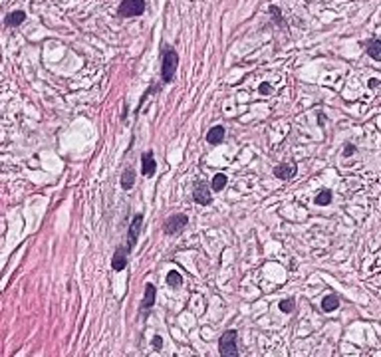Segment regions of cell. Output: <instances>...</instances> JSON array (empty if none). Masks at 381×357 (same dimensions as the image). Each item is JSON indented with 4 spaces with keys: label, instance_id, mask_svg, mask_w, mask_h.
I'll return each mask as SVG.
<instances>
[{
    "label": "cell",
    "instance_id": "10",
    "mask_svg": "<svg viewBox=\"0 0 381 357\" xmlns=\"http://www.w3.org/2000/svg\"><path fill=\"white\" fill-rule=\"evenodd\" d=\"M222 139H224V127H222V125H215V127L209 129V133H207V141H209L211 145L222 143Z\"/></svg>",
    "mask_w": 381,
    "mask_h": 357
},
{
    "label": "cell",
    "instance_id": "7",
    "mask_svg": "<svg viewBox=\"0 0 381 357\" xmlns=\"http://www.w3.org/2000/svg\"><path fill=\"white\" fill-rule=\"evenodd\" d=\"M141 171L145 177H153L155 171H157V163H155V157H153V151H145L141 155Z\"/></svg>",
    "mask_w": 381,
    "mask_h": 357
},
{
    "label": "cell",
    "instance_id": "16",
    "mask_svg": "<svg viewBox=\"0 0 381 357\" xmlns=\"http://www.w3.org/2000/svg\"><path fill=\"white\" fill-rule=\"evenodd\" d=\"M167 284H169L171 288H179V286L183 284V276H181L179 272H175V270H173V272H169V274H167Z\"/></svg>",
    "mask_w": 381,
    "mask_h": 357
},
{
    "label": "cell",
    "instance_id": "1",
    "mask_svg": "<svg viewBox=\"0 0 381 357\" xmlns=\"http://www.w3.org/2000/svg\"><path fill=\"white\" fill-rule=\"evenodd\" d=\"M177 66H179V56H177V52L171 50V48H165L163 66H161V76H163L165 84H171V82H173L175 72H177Z\"/></svg>",
    "mask_w": 381,
    "mask_h": 357
},
{
    "label": "cell",
    "instance_id": "8",
    "mask_svg": "<svg viewBox=\"0 0 381 357\" xmlns=\"http://www.w3.org/2000/svg\"><path fill=\"white\" fill-rule=\"evenodd\" d=\"M141 226H143V214H137V216L133 218L131 226H129V244H127V248H129V250L135 246L137 236H139V232H141Z\"/></svg>",
    "mask_w": 381,
    "mask_h": 357
},
{
    "label": "cell",
    "instance_id": "4",
    "mask_svg": "<svg viewBox=\"0 0 381 357\" xmlns=\"http://www.w3.org/2000/svg\"><path fill=\"white\" fill-rule=\"evenodd\" d=\"M187 222H189V218L185 216V214H175V216H169L167 220H165V234H177V232H181L185 226H187Z\"/></svg>",
    "mask_w": 381,
    "mask_h": 357
},
{
    "label": "cell",
    "instance_id": "21",
    "mask_svg": "<svg viewBox=\"0 0 381 357\" xmlns=\"http://www.w3.org/2000/svg\"><path fill=\"white\" fill-rule=\"evenodd\" d=\"M153 347H155V349H161V347H163V339H161L159 335L153 337Z\"/></svg>",
    "mask_w": 381,
    "mask_h": 357
},
{
    "label": "cell",
    "instance_id": "5",
    "mask_svg": "<svg viewBox=\"0 0 381 357\" xmlns=\"http://www.w3.org/2000/svg\"><path fill=\"white\" fill-rule=\"evenodd\" d=\"M193 199H195V203L203 204V206H207V204L213 203V199H211V191L207 189V185H205V183H195V189H193Z\"/></svg>",
    "mask_w": 381,
    "mask_h": 357
},
{
    "label": "cell",
    "instance_id": "6",
    "mask_svg": "<svg viewBox=\"0 0 381 357\" xmlns=\"http://www.w3.org/2000/svg\"><path fill=\"white\" fill-rule=\"evenodd\" d=\"M131 250L127 248V246H119L117 250H115V254L111 258V268L115 270V272H121V270H125V266H127V254H129Z\"/></svg>",
    "mask_w": 381,
    "mask_h": 357
},
{
    "label": "cell",
    "instance_id": "22",
    "mask_svg": "<svg viewBox=\"0 0 381 357\" xmlns=\"http://www.w3.org/2000/svg\"><path fill=\"white\" fill-rule=\"evenodd\" d=\"M353 153H355V145H345V149H343V155H345V157H351Z\"/></svg>",
    "mask_w": 381,
    "mask_h": 357
},
{
    "label": "cell",
    "instance_id": "19",
    "mask_svg": "<svg viewBox=\"0 0 381 357\" xmlns=\"http://www.w3.org/2000/svg\"><path fill=\"white\" fill-rule=\"evenodd\" d=\"M280 309H282L284 313H292V311H294V300H292V298L282 300V302H280Z\"/></svg>",
    "mask_w": 381,
    "mask_h": 357
},
{
    "label": "cell",
    "instance_id": "9",
    "mask_svg": "<svg viewBox=\"0 0 381 357\" xmlns=\"http://www.w3.org/2000/svg\"><path fill=\"white\" fill-rule=\"evenodd\" d=\"M296 173H298V169H296L294 163H282V165H278V167L274 169V175H276L278 179H292Z\"/></svg>",
    "mask_w": 381,
    "mask_h": 357
},
{
    "label": "cell",
    "instance_id": "3",
    "mask_svg": "<svg viewBox=\"0 0 381 357\" xmlns=\"http://www.w3.org/2000/svg\"><path fill=\"white\" fill-rule=\"evenodd\" d=\"M145 12V0H123L117 8V14L121 18H131V16H141Z\"/></svg>",
    "mask_w": 381,
    "mask_h": 357
},
{
    "label": "cell",
    "instance_id": "20",
    "mask_svg": "<svg viewBox=\"0 0 381 357\" xmlns=\"http://www.w3.org/2000/svg\"><path fill=\"white\" fill-rule=\"evenodd\" d=\"M258 92H260V94H262V96H268V94H270V92H272V86H270V84H266V82H264V84H260V88H258Z\"/></svg>",
    "mask_w": 381,
    "mask_h": 357
},
{
    "label": "cell",
    "instance_id": "12",
    "mask_svg": "<svg viewBox=\"0 0 381 357\" xmlns=\"http://www.w3.org/2000/svg\"><path fill=\"white\" fill-rule=\"evenodd\" d=\"M155 306V286L153 284H147L145 286V300L141 304V309H149V307Z\"/></svg>",
    "mask_w": 381,
    "mask_h": 357
},
{
    "label": "cell",
    "instance_id": "18",
    "mask_svg": "<svg viewBox=\"0 0 381 357\" xmlns=\"http://www.w3.org/2000/svg\"><path fill=\"white\" fill-rule=\"evenodd\" d=\"M329 203H331V191H329V189H324L322 193H318V197H316V204H320V206H327Z\"/></svg>",
    "mask_w": 381,
    "mask_h": 357
},
{
    "label": "cell",
    "instance_id": "23",
    "mask_svg": "<svg viewBox=\"0 0 381 357\" xmlns=\"http://www.w3.org/2000/svg\"><path fill=\"white\" fill-rule=\"evenodd\" d=\"M270 12L274 14V18H276V20H280V12H278V8H276V6H270Z\"/></svg>",
    "mask_w": 381,
    "mask_h": 357
},
{
    "label": "cell",
    "instance_id": "11",
    "mask_svg": "<svg viewBox=\"0 0 381 357\" xmlns=\"http://www.w3.org/2000/svg\"><path fill=\"white\" fill-rule=\"evenodd\" d=\"M365 50H367V56H371L375 62H381V40H369L365 44Z\"/></svg>",
    "mask_w": 381,
    "mask_h": 357
},
{
    "label": "cell",
    "instance_id": "13",
    "mask_svg": "<svg viewBox=\"0 0 381 357\" xmlns=\"http://www.w3.org/2000/svg\"><path fill=\"white\" fill-rule=\"evenodd\" d=\"M26 20V12L24 10H14V12H10L8 16H6V24L8 26H18V24H22Z\"/></svg>",
    "mask_w": 381,
    "mask_h": 357
},
{
    "label": "cell",
    "instance_id": "15",
    "mask_svg": "<svg viewBox=\"0 0 381 357\" xmlns=\"http://www.w3.org/2000/svg\"><path fill=\"white\" fill-rule=\"evenodd\" d=\"M337 306H339V300H337L335 294H327L326 298L322 300V309L324 311H333V309H337Z\"/></svg>",
    "mask_w": 381,
    "mask_h": 357
},
{
    "label": "cell",
    "instance_id": "24",
    "mask_svg": "<svg viewBox=\"0 0 381 357\" xmlns=\"http://www.w3.org/2000/svg\"><path fill=\"white\" fill-rule=\"evenodd\" d=\"M379 86V80H369V88H377Z\"/></svg>",
    "mask_w": 381,
    "mask_h": 357
},
{
    "label": "cell",
    "instance_id": "14",
    "mask_svg": "<svg viewBox=\"0 0 381 357\" xmlns=\"http://www.w3.org/2000/svg\"><path fill=\"white\" fill-rule=\"evenodd\" d=\"M133 185H135V171H133L131 167H127V169L123 171V175H121V187H123L125 191H129Z\"/></svg>",
    "mask_w": 381,
    "mask_h": 357
},
{
    "label": "cell",
    "instance_id": "2",
    "mask_svg": "<svg viewBox=\"0 0 381 357\" xmlns=\"http://www.w3.org/2000/svg\"><path fill=\"white\" fill-rule=\"evenodd\" d=\"M236 341H238V333H236V329H228V331H224L222 337L218 339V351H220L222 355H228V357L238 355V345H236Z\"/></svg>",
    "mask_w": 381,
    "mask_h": 357
},
{
    "label": "cell",
    "instance_id": "17",
    "mask_svg": "<svg viewBox=\"0 0 381 357\" xmlns=\"http://www.w3.org/2000/svg\"><path fill=\"white\" fill-rule=\"evenodd\" d=\"M226 183H228V179H226V175H222V173H218L215 175V179H213V191H222L224 187H226Z\"/></svg>",
    "mask_w": 381,
    "mask_h": 357
}]
</instances>
